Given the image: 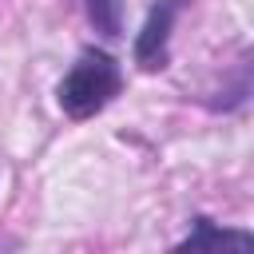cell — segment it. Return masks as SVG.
<instances>
[{
	"mask_svg": "<svg viewBox=\"0 0 254 254\" xmlns=\"http://www.w3.org/2000/svg\"><path fill=\"white\" fill-rule=\"evenodd\" d=\"M187 0H159L151 12H147V24L143 32L135 36V64L143 71H159L167 67V44H171V28L179 20Z\"/></svg>",
	"mask_w": 254,
	"mask_h": 254,
	"instance_id": "2",
	"label": "cell"
},
{
	"mask_svg": "<svg viewBox=\"0 0 254 254\" xmlns=\"http://www.w3.org/2000/svg\"><path fill=\"white\" fill-rule=\"evenodd\" d=\"M16 250H20L16 238H0V254H16Z\"/></svg>",
	"mask_w": 254,
	"mask_h": 254,
	"instance_id": "5",
	"label": "cell"
},
{
	"mask_svg": "<svg viewBox=\"0 0 254 254\" xmlns=\"http://www.w3.org/2000/svg\"><path fill=\"white\" fill-rule=\"evenodd\" d=\"M123 91V71L115 64V56L99 52V48H87L71 71L60 79L56 87V99L60 107L71 115V119H91L95 111H103L115 95Z\"/></svg>",
	"mask_w": 254,
	"mask_h": 254,
	"instance_id": "1",
	"label": "cell"
},
{
	"mask_svg": "<svg viewBox=\"0 0 254 254\" xmlns=\"http://www.w3.org/2000/svg\"><path fill=\"white\" fill-rule=\"evenodd\" d=\"M171 254H254V238L242 226H218L214 218L198 214L190 222V234Z\"/></svg>",
	"mask_w": 254,
	"mask_h": 254,
	"instance_id": "3",
	"label": "cell"
},
{
	"mask_svg": "<svg viewBox=\"0 0 254 254\" xmlns=\"http://www.w3.org/2000/svg\"><path fill=\"white\" fill-rule=\"evenodd\" d=\"M83 4H87V20L95 24V32L103 36L123 32V0H83Z\"/></svg>",
	"mask_w": 254,
	"mask_h": 254,
	"instance_id": "4",
	"label": "cell"
}]
</instances>
